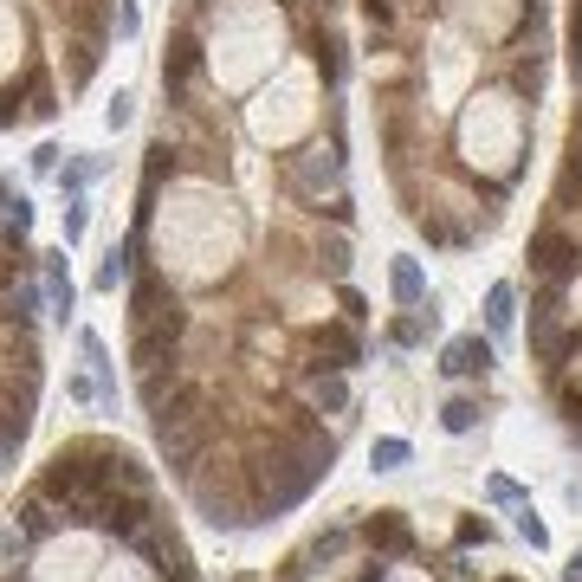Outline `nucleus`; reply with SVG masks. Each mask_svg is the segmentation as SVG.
<instances>
[{
  "label": "nucleus",
  "instance_id": "obj_20",
  "mask_svg": "<svg viewBox=\"0 0 582 582\" xmlns=\"http://www.w3.org/2000/svg\"><path fill=\"white\" fill-rule=\"evenodd\" d=\"M72 26L85 39H104L110 26H117V7H110V0H72Z\"/></svg>",
  "mask_w": 582,
  "mask_h": 582
},
{
  "label": "nucleus",
  "instance_id": "obj_31",
  "mask_svg": "<svg viewBox=\"0 0 582 582\" xmlns=\"http://www.w3.org/2000/svg\"><path fill=\"white\" fill-rule=\"evenodd\" d=\"M518 537H524V544H531V550H544V544H550V524L537 518L531 505H518Z\"/></svg>",
  "mask_w": 582,
  "mask_h": 582
},
{
  "label": "nucleus",
  "instance_id": "obj_24",
  "mask_svg": "<svg viewBox=\"0 0 582 582\" xmlns=\"http://www.w3.org/2000/svg\"><path fill=\"white\" fill-rule=\"evenodd\" d=\"M46 298L59 304V311H72V298H78L72 272H65V253H46Z\"/></svg>",
  "mask_w": 582,
  "mask_h": 582
},
{
  "label": "nucleus",
  "instance_id": "obj_28",
  "mask_svg": "<svg viewBox=\"0 0 582 582\" xmlns=\"http://www.w3.org/2000/svg\"><path fill=\"white\" fill-rule=\"evenodd\" d=\"M369 466H376V473H395V466H408V440H376V447H369Z\"/></svg>",
  "mask_w": 582,
  "mask_h": 582
},
{
  "label": "nucleus",
  "instance_id": "obj_42",
  "mask_svg": "<svg viewBox=\"0 0 582 582\" xmlns=\"http://www.w3.org/2000/svg\"><path fill=\"white\" fill-rule=\"evenodd\" d=\"M570 65L582 72V0H576V20H570Z\"/></svg>",
  "mask_w": 582,
  "mask_h": 582
},
{
  "label": "nucleus",
  "instance_id": "obj_36",
  "mask_svg": "<svg viewBox=\"0 0 582 582\" xmlns=\"http://www.w3.org/2000/svg\"><path fill=\"white\" fill-rule=\"evenodd\" d=\"M337 304H343V324H363V317H369V298H363L356 285H343V291H337Z\"/></svg>",
  "mask_w": 582,
  "mask_h": 582
},
{
  "label": "nucleus",
  "instance_id": "obj_45",
  "mask_svg": "<svg viewBox=\"0 0 582 582\" xmlns=\"http://www.w3.org/2000/svg\"><path fill=\"white\" fill-rule=\"evenodd\" d=\"M85 233V201H72V214H65V240H78Z\"/></svg>",
  "mask_w": 582,
  "mask_h": 582
},
{
  "label": "nucleus",
  "instance_id": "obj_37",
  "mask_svg": "<svg viewBox=\"0 0 582 582\" xmlns=\"http://www.w3.org/2000/svg\"><path fill=\"white\" fill-rule=\"evenodd\" d=\"M20 557H26V531L13 524V531H0V570H7V563H20Z\"/></svg>",
  "mask_w": 582,
  "mask_h": 582
},
{
  "label": "nucleus",
  "instance_id": "obj_18",
  "mask_svg": "<svg viewBox=\"0 0 582 582\" xmlns=\"http://www.w3.org/2000/svg\"><path fill=\"white\" fill-rule=\"evenodd\" d=\"M311 52H317V72H324V85H343V65H350V46H343L330 26H317L311 33Z\"/></svg>",
  "mask_w": 582,
  "mask_h": 582
},
{
  "label": "nucleus",
  "instance_id": "obj_8",
  "mask_svg": "<svg viewBox=\"0 0 582 582\" xmlns=\"http://www.w3.org/2000/svg\"><path fill=\"white\" fill-rule=\"evenodd\" d=\"M156 440H162V460H169V473H182V479L201 473L207 421H175V427H156Z\"/></svg>",
  "mask_w": 582,
  "mask_h": 582
},
{
  "label": "nucleus",
  "instance_id": "obj_25",
  "mask_svg": "<svg viewBox=\"0 0 582 582\" xmlns=\"http://www.w3.org/2000/svg\"><path fill=\"white\" fill-rule=\"evenodd\" d=\"M511 317H518V291L492 285V291H485V324H492V337H498V330H511Z\"/></svg>",
  "mask_w": 582,
  "mask_h": 582
},
{
  "label": "nucleus",
  "instance_id": "obj_48",
  "mask_svg": "<svg viewBox=\"0 0 582 582\" xmlns=\"http://www.w3.org/2000/svg\"><path fill=\"white\" fill-rule=\"evenodd\" d=\"M570 149H576V156H582V117H576V130H570Z\"/></svg>",
  "mask_w": 582,
  "mask_h": 582
},
{
  "label": "nucleus",
  "instance_id": "obj_40",
  "mask_svg": "<svg viewBox=\"0 0 582 582\" xmlns=\"http://www.w3.org/2000/svg\"><path fill=\"white\" fill-rule=\"evenodd\" d=\"M104 123H110V130H123V123H130V97H110V110H104Z\"/></svg>",
  "mask_w": 582,
  "mask_h": 582
},
{
  "label": "nucleus",
  "instance_id": "obj_7",
  "mask_svg": "<svg viewBox=\"0 0 582 582\" xmlns=\"http://www.w3.org/2000/svg\"><path fill=\"white\" fill-rule=\"evenodd\" d=\"M337 175H343V143H337V136H330V143L304 149V156L291 162V169H285V182L298 188V194H324L330 182H337Z\"/></svg>",
  "mask_w": 582,
  "mask_h": 582
},
{
  "label": "nucleus",
  "instance_id": "obj_43",
  "mask_svg": "<svg viewBox=\"0 0 582 582\" xmlns=\"http://www.w3.org/2000/svg\"><path fill=\"white\" fill-rule=\"evenodd\" d=\"M324 214H330V220H337V227H343V220L356 214V207H350V194H330V201H324Z\"/></svg>",
  "mask_w": 582,
  "mask_h": 582
},
{
  "label": "nucleus",
  "instance_id": "obj_35",
  "mask_svg": "<svg viewBox=\"0 0 582 582\" xmlns=\"http://www.w3.org/2000/svg\"><path fill=\"white\" fill-rule=\"evenodd\" d=\"M485 498H492V505H524V485L498 473V479H485Z\"/></svg>",
  "mask_w": 582,
  "mask_h": 582
},
{
  "label": "nucleus",
  "instance_id": "obj_6",
  "mask_svg": "<svg viewBox=\"0 0 582 582\" xmlns=\"http://www.w3.org/2000/svg\"><path fill=\"white\" fill-rule=\"evenodd\" d=\"M149 505H156V498H143V492H104V505H97L91 531H104V537H117V544H130V537L149 524Z\"/></svg>",
  "mask_w": 582,
  "mask_h": 582
},
{
  "label": "nucleus",
  "instance_id": "obj_23",
  "mask_svg": "<svg viewBox=\"0 0 582 582\" xmlns=\"http://www.w3.org/2000/svg\"><path fill=\"white\" fill-rule=\"evenodd\" d=\"M317 266L330 272V279H350V240H343V233H324V240H317Z\"/></svg>",
  "mask_w": 582,
  "mask_h": 582
},
{
  "label": "nucleus",
  "instance_id": "obj_26",
  "mask_svg": "<svg viewBox=\"0 0 582 582\" xmlns=\"http://www.w3.org/2000/svg\"><path fill=\"white\" fill-rule=\"evenodd\" d=\"M440 427H447V434H473V427H479V401L473 395H453L447 408H440Z\"/></svg>",
  "mask_w": 582,
  "mask_h": 582
},
{
  "label": "nucleus",
  "instance_id": "obj_1",
  "mask_svg": "<svg viewBox=\"0 0 582 582\" xmlns=\"http://www.w3.org/2000/svg\"><path fill=\"white\" fill-rule=\"evenodd\" d=\"M311 473H304L291 453H279L266 434L253 440V453H246V498H253V518H279V511L304 505L311 498Z\"/></svg>",
  "mask_w": 582,
  "mask_h": 582
},
{
  "label": "nucleus",
  "instance_id": "obj_33",
  "mask_svg": "<svg viewBox=\"0 0 582 582\" xmlns=\"http://www.w3.org/2000/svg\"><path fill=\"white\" fill-rule=\"evenodd\" d=\"M26 227H33V201L13 194V201H7V240H26Z\"/></svg>",
  "mask_w": 582,
  "mask_h": 582
},
{
  "label": "nucleus",
  "instance_id": "obj_3",
  "mask_svg": "<svg viewBox=\"0 0 582 582\" xmlns=\"http://www.w3.org/2000/svg\"><path fill=\"white\" fill-rule=\"evenodd\" d=\"M182 337H188V311L182 304H162V311H149V317H136V337H130V363L136 369H156V363H169V356H182Z\"/></svg>",
  "mask_w": 582,
  "mask_h": 582
},
{
  "label": "nucleus",
  "instance_id": "obj_12",
  "mask_svg": "<svg viewBox=\"0 0 582 582\" xmlns=\"http://www.w3.org/2000/svg\"><path fill=\"white\" fill-rule=\"evenodd\" d=\"M311 350L324 369H356L363 363V343H356V324H317L311 330Z\"/></svg>",
  "mask_w": 582,
  "mask_h": 582
},
{
  "label": "nucleus",
  "instance_id": "obj_49",
  "mask_svg": "<svg viewBox=\"0 0 582 582\" xmlns=\"http://www.w3.org/2000/svg\"><path fill=\"white\" fill-rule=\"evenodd\" d=\"M7 201H13V194H7V188H0V227H7Z\"/></svg>",
  "mask_w": 582,
  "mask_h": 582
},
{
  "label": "nucleus",
  "instance_id": "obj_34",
  "mask_svg": "<svg viewBox=\"0 0 582 582\" xmlns=\"http://www.w3.org/2000/svg\"><path fill=\"white\" fill-rule=\"evenodd\" d=\"M33 317H39V285H13V324H33Z\"/></svg>",
  "mask_w": 582,
  "mask_h": 582
},
{
  "label": "nucleus",
  "instance_id": "obj_41",
  "mask_svg": "<svg viewBox=\"0 0 582 582\" xmlns=\"http://www.w3.org/2000/svg\"><path fill=\"white\" fill-rule=\"evenodd\" d=\"M440 582H473V563H466V557H453V563H440Z\"/></svg>",
  "mask_w": 582,
  "mask_h": 582
},
{
  "label": "nucleus",
  "instance_id": "obj_44",
  "mask_svg": "<svg viewBox=\"0 0 582 582\" xmlns=\"http://www.w3.org/2000/svg\"><path fill=\"white\" fill-rule=\"evenodd\" d=\"M33 169H39V175H59V149H52V143L33 149Z\"/></svg>",
  "mask_w": 582,
  "mask_h": 582
},
{
  "label": "nucleus",
  "instance_id": "obj_27",
  "mask_svg": "<svg viewBox=\"0 0 582 582\" xmlns=\"http://www.w3.org/2000/svg\"><path fill=\"white\" fill-rule=\"evenodd\" d=\"M91 72H97V39H78L72 46V72H65V85H91Z\"/></svg>",
  "mask_w": 582,
  "mask_h": 582
},
{
  "label": "nucleus",
  "instance_id": "obj_11",
  "mask_svg": "<svg viewBox=\"0 0 582 582\" xmlns=\"http://www.w3.org/2000/svg\"><path fill=\"white\" fill-rule=\"evenodd\" d=\"M440 376H453V382L492 376V343L485 337H453L447 350H440Z\"/></svg>",
  "mask_w": 582,
  "mask_h": 582
},
{
  "label": "nucleus",
  "instance_id": "obj_38",
  "mask_svg": "<svg viewBox=\"0 0 582 582\" xmlns=\"http://www.w3.org/2000/svg\"><path fill=\"white\" fill-rule=\"evenodd\" d=\"M13 123H26V97L20 91H0V130H13Z\"/></svg>",
  "mask_w": 582,
  "mask_h": 582
},
{
  "label": "nucleus",
  "instance_id": "obj_32",
  "mask_svg": "<svg viewBox=\"0 0 582 582\" xmlns=\"http://www.w3.org/2000/svg\"><path fill=\"white\" fill-rule=\"evenodd\" d=\"M175 169H182V156H175L169 136H162V143L149 149V175H143V182H162V175H175Z\"/></svg>",
  "mask_w": 582,
  "mask_h": 582
},
{
  "label": "nucleus",
  "instance_id": "obj_13",
  "mask_svg": "<svg viewBox=\"0 0 582 582\" xmlns=\"http://www.w3.org/2000/svg\"><path fill=\"white\" fill-rule=\"evenodd\" d=\"M356 537H363L376 557H414V531H408V518H401V511H376V518H369Z\"/></svg>",
  "mask_w": 582,
  "mask_h": 582
},
{
  "label": "nucleus",
  "instance_id": "obj_21",
  "mask_svg": "<svg viewBox=\"0 0 582 582\" xmlns=\"http://www.w3.org/2000/svg\"><path fill=\"white\" fill-rule=\"evenodd\" d=\"M388 291H395V304H427V279H421V266L414 259H395V272H388Z\"/></svg>",
  "mask_w": 582,
  "mask_h": 582
},
{
  "label": "nucleus",
  "instance_id": "obj_14",
  "mask_svg": "<svg viewBox=\"0 0 582 582\" xmlns=\"http://www.w3.org/2000/svg\"><path fill=\"white\" fill-rule=\"evenodd\" d=\"M298 382L311 388V408L317 414H343L350 408V382H343V369H324V363H304Z\"/></svg>",
  "mask_w": 582,
  "mask_h": 582
},
{
  "label": "nucleus",
  "instance_id": "obj_17",
  "mask_svg": "<svg viewBox=\"0 0 582 582\" xmlns=\"http://www.w3.org/2000/svg\"><path fill=\"white\" fill-rule=\"evenodd\" d=\"M434 298L427 304H414V311H401L395 324H388V343H395V350H414V343H427V330H434Z\"/></svg>",
  "mask_w": 582,
  "mask_h": 582
},
{
  "label": "nucleus",
  "instance_id": "obj_5",
  "mask_svg": "<svg viewBox=\"0 0 582 582\" xmlns=\"http://www.w3.org/2000/svg\"><path fill=\"white\" fill-rule=\"evenodd\" d=\"M531 272H537V279L570 285L576 272H582V240H570L563 227H537L531 233Z\"/></svg>",
  "mask_w": 582,
  "mask_h": 582
},
{
  "label": "nucleus",
  "instance_id": "obj_16",
  "mask_svg": "<svg viewBox=\"0 0 582 582\" xmlns=\"http://www.w3.org/2000/svg\"><path fill=\"white\" fill-rule=\"evenodd\" d=\"M182 388V356H169V363H156V369H143V382H136V395H143V408L156 414L162 401Z\"/></svg>",
  "mask_w": 582,
  "mask_h": 582
},
{
  "label": "nucleus",
  "instance_id": "obj_10",
  "mask_svg": "<svg viewBox=\"0 0 582 582\" xmlns=\"http://www.w3.org/2000/svg\"><path fill=\"white\" fill-rule=\"evenodd\" d=\"M194 78H201V39H194V33H175V39H169V52H162V91L182 104Z\"/></svg>",
  "mask_w": 582,
  "mask_h": 582
},
{
  "label": "nucleus",
  "instance_id": "obj_51",
  "mask_svg": "<svg viewBox=\"0 0 582 582\" xmlns=\"http://www.w3.org/2000/svg\"><path fill=\"white\" fill-rule=\"evenodd\" d=\"M279 582H298V576H279Z\"/></svg>",
  "mask_w": 582,
  "mask_h": 582
},
{
  "label": "nucleus",
  "instance_id": "obj_46",
  "mask_svg": "<svg viewBox=\"0 0 582 582\" xmlns=\"http://www.w3.org/2000/svg\"><path fill=\"white\" fill-rule=\"evenodd\" d=\"M117 33H136V0H117Z\"/></svg>",
  "mask_w": 582,
  "mask_h": 582
},
{
  "label": "nucleus",
  "instance_id": "obj_4",
  "mask_svg": "<svg viewBox=\"0 0 582 582\" xmlns=\"http://www.w3.org/2000/svg\"><path fill=\"white\" fill-rule=\"evenodd\" d=\"M188 492H194V511H201L214 531H246V524H259V518H253V498H240V485H233V479L194 473Z\"/></svg>",
  "mask_w": 582,
  "mask_h": 582
},
{
  "label": "nucleus",
  "instance_id": "obj_9",
  "mask_svg": "<svg viewBox=\"0 0 582 582\" xmlns=\"http://www.w3.org/2000/svg\"><path fill=\"white\" fill-rule=\"evenodd\" d=\"M531 356L550 369V376H563V363L582 356V330H563L557 317H531Z\"/></svg>",
  "mask_w": 582,
  "mask_h": 582
},
{
  "label": "nucleus",
  "instance_id": "obj_15",
  "mask_svg": "<svg viewBox=\"0 0 582 582\" xmlns=\"http://www.w3.org/2000/svg\"><path fill=\"white\" fill-rule=\"evenodd\" d=\"M136 266H143V227H136V233H130V240H123V246H110V259H104V266H97V291H117V285L130 279Z\"/></svg>",
  "mask_w": 582,
  "mask_h": 582
},
{
  "label": "nucleus",
  "instance_id": "obj_47",
  "mask_svg": "<svg viewBox=\"0 0 582 582\" xmlns=\"http://www.w3.org/2000/svg\"><path fill=\"white\" fill-rule=\"evenodd\" d=\"M563 582H582V550L570 557V570H563Z\"/></svg>",
  "mask_w": 582,
  "mask_h": 582
},
{
  "label": "nucleus",
  "instance_id": "obj_29",
  "mask_svg": "<svg viewBox=\"0 0 582 582\" xmlns=\"http://www.w3.org/2000/svg\"><path fill=\"white\" fill-rule=\"evenodd\" d=\"M511 85H518L524 97H537V91H544V59H537V52H531V59H518V65H511Z\"/></svg>",
  "mask_w": 582,
  "mask_h": 582
},
{
  "label": "nucleus",
  "instance_id": "obj_30",
  "mask_svg": "<svg viewBox=\"0 0 582 582\" xmlns=\"http://www.w3.org/2000/svg\"><path fill=\"white\" fill-rule=\"evenodd\" d=\"M162 576H169V582H201V576H194V563H188V550L175 544V537H169V550H162Z\"/></svg>",
  "mask_w": 582,
  "mask_h": 582
},
{
  "label": "nucleus",
  "instance_id": "obj_2",
  "mask_svg": "<svg viewBox=\"0 0 582 582\" xmlns=\"http://www.w3.org/2000/svg\"><path fill=\"white\" fill-rule=\"evenodd\" d=\"M266 440H272L279 453H291V460H298L311 479H324L330 466H337V434L317 421V408H272Z\"/></svg>",
  "mask_w": 582,
  "mask_h": 582
},
{
  "label": "nucleus",
  "instance_id": "obj_19",
  "mask_svg": "<svg viewBox=\"0 0 582 582\" xmlns=\"http://www.w3.org/2000/svg\"><path fill=\"white\" fill-rule=\"evenodd\" d=\"M169 304V279L162 272H136V285H130V317H149V311H162Z\"/></svg>",
  "mask_w": 582,
  "mask_h": 582
},
{
  "label": "nucleus",
  "instance_id": "obj_22",
  "mask_svg": "<svg viewBox=\"0 0 582 582\" xmlns=\"http://www.w3.org/2000/svg\"><path fill=\"white\" fill-rule=\"evenodd\" d=\"M52 511H59V505H52V498L26 492V498H20V531H26V537H52V524H59V518H52Z\"/></svg>",
  "mask_w": 582,
  "mask_h": 582
},
{
  "label": "nucleus",
  "instance_id": "obj_39",
  "mask_svg": "<svg viewBox=\"0 0 582 582\" xmlns=\"http://www.w3.org/2000/svg\"><path fill=\"white\" fill-rule=\"evenodd\" d=\"M460 544H492V524H485V518H466L460 524Z\"/></svg>",
  "mask_w": 582,
  "mask_h": 582
},
{
  "label": "nucleus",
  "instance_id": "obj_50",
  "mask_svg": "<svg viewBox=\"0 0 582 582\" xmlns=\"http://www.w3.org/2000/svg\"><path fill=\"white\" fill-rule=\"evenodd\" d=\"M492 582H524V576H492Z\"/></svg>",
  "mask_w": 582,
  "mask_h": 582
}]
</instances>
